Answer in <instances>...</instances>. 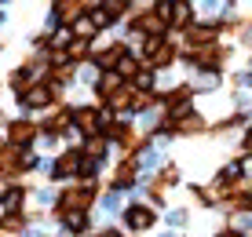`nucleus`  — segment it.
Returning <instances> with one entry per match:
<instances>
[{"instance_id": "1", "label": "nucleus", "mask_w": 252, "mask_h": 237, "mask_svg": "<svg viewBox=\"0 0 252 237\" xmlns=\"http://www.w3.org/2000/svg\"><path fill=\"white\" fill-rule=\"evenodd\" d=\"M7 139H11V146L19 150V146H26V143L37 139V124H30V120H15V124L7 128Z\"/></svg>"}, {"instance_id": "2", "label": "nucleus", "mask_w": 252, "mask_h": 237, "mask_svg": "<svg viewBox=\"0 0 252 237\" xmlns=\"http://www.w3.org/2000/svg\"><path fill=\"white\" fill-rule=\"evenodd\" d=\"M125 219H128V226H132V230H146V226L154 223V212H150L146 205H132Z\"/></svg>"}, {"instance_id": "3", "label": "nucleus", "mask_w": 252, "mask_h": 237, "mask_svg": "<svg viewBox=\"0 0 252 237\" xmlns=\"http://www.w3.org/2000/svg\"><path fill=\"white\" fill-rule=\"evenodd\" d=\"M73 120H77V128H81V131H88V135H99V113H95V110H88V106L77 110Z\"/></svg>"}, {"instance_id": "4", "label": "nucleus", "mask_w": 252, "mask_h": 237, "mask_svg": "<svg viewBox=\"0 0 252 237\" xmlns=\"http://www.w3.org/2000/svg\"><path fill=\"white\" fill-rule=\"evenodd\" d=\"M84 7H88V4H77V0H63V4H55V15H59L63 22H77V19L84 15Z\"/></svg>"}, {"instance_id": "5", "label": "nucleus", "mask_w": 252, "mask_h": 237, "mask_svg": "<svg viewBox=\"0 0 252 237\" xmlns=\"http://www.w3.org/2000/svg\"><path fill=\"white\" fill-rule=\"evenodd\" d=\"M73 172H81V153L69 150V153H63L55 161V175H73Z\"/></svg>"}, {"instance_id": "6", "label": "nucleus", "mask_w": 252, "mask_h": 237, "mask_svg": "<svg viewBox=\"0 0 252 237\" xmlns=\"http://www.w3.org/2000/svg\"><path fill=\"white\" fill-rule=\"evenodd\" d=\"M22 102H26V106H48V102H51V88H30V91H26L22 95Z\"/></svg>"}, {"instance_id": "7", "label": "nucleus", "mask_w": 252, "mask_h": 237, "mask_svg": "<svg viewBox=\"0 0 252 237\" xmlns=\"http://www.w3.org/2000/svg\"><path fill=\"white\" fill-rule=\"evenodd\" d=\"M132 179H135V164L128 161V164H121V168H117L114 186H117V190H128V186H132Z\"/></svg>"}, {"instance_id": "8", "label": "nucleus", "mask_w": 252, "mask_h": 237, "mask_svg": "<svg viewBox=\"0 0 252 237\" xmlns=\"http://www.w3.org/2000/svg\"><path fill=\"white\" fill-rule=\"evenodd\" d=\"M172 59H176V48H172V44H161V48L154 51V66H158V69L172 66Z\"/></svg>"}, {"instance_id": "9", "label": "nucleus", "mask_w": 252, "mask_h": 237, "mask_svg": "<svg viewBox=\"0 0 252 237\" xmlns=\"http://www.w3.org/2000/svg\"><path fill=\"white\" fill-rule=\"evenodd\" d=\"M190 15H194L190 4H172V22L176 26H190Z\"/></svg>"}, {"instance_id": "10", "label": "nucleus", "mask_w": 252, "mask_h": 237, "mask_svg": "<svg viewBox=\"0 0 252 237\" xmlns=\"http://www.w3.org/2000/svg\"><path fill=\"white\" fill-rule=\"evenodd\" d=\"M63 219H66L69 230H84V223H88V215H84V212H66Z\"/></svg>"}, {"instance_id": "11", "label": "nucleus", "mask_w": 252, "mask_h": 237, "mask_svg": "<svg viewBox=\"0 0 252 237\" xmlns=\"http://www.w3.org/2000/svg\"><path fill=\"white\" fill-rule=\"evenodd\" d=\"M135 88H139V91L154 88V73H150V69H139V73H135Z\"/></svg>"}, {"instance_id": "12", "label": "nucleus", "mask_w": 252, "mask_h": 237, "mask_svg": "<svg viewBox=\"0 0 252 237\" xmlns=\"http://www.w3.org/2000/svg\"><path fill=\"white\" fill-rule=\"evenodd\" d=\"M205 128V120L201 117H187V120H179V131H187V135H190V131H201Z\"/></svg>"}, {"instance_id": "13", "label": "nucleus", "mask_w": 252, "mask_h": 237, "mask_svg": "<svg viewBox=\"0 0 252 237\" xmlns=\"http://www.w3.org/2000/svg\"><path fill=\"white\" fill-rule=\"evenodd\" d=\"M84 51H88V40H69V55L73 59H81Z\"/></svg>"}, {"instance_id": "14", "label": "nucleus", "mask_w": 252, "mask_h": 237, "mask_svg": "<svg viewBox=\"0 0 252 237\" xmlns=\"http://www.w3.org/2000/svg\"><path fill=\"white\" fill-rule=\"evenodd\" d=\"M88 153H95V157H102V139H95V143H88Z\"/></svg>"}, {"instance_id": "15", "label": "nucleus", "mask_w": 252, "mask_h": 237, "mask_svg": "<svg viewBox=\"0 0 252 237\" xmlns=\"http://www.w3.org/2000/svg\"><path fill=\"white\" fill-rule=\"evenodd\" d=\"M245 153H252V131L245 135Z\"/></svg>"}, {"instance_id": "16", "label": "nucleus", "mask_w": 252, "mask_h": 237, "mask_svg": "<svg viewBox=\"0 0 252 237\" xmlns=\"http://www.w3.org/2000/svg\"><path fill=\"white\" fill-rule=\"evenodd\" d=\"M220 237H241V234H234V230H227V234H220Z\"/></svg>"}, {"instance_id": "17", "label": "nucleus", "mask_w": 252, "mask_h": 237, "mask_svg": "<svg viewBox=\"0 0 252 237\" xmlns=\"http://www.w3.org/2000/svg\"><path fill=\"white\" fill-rule=\"evenodd\" d=\"M102 237H117V234H102Z\"/></svg>"}]
</instances>
